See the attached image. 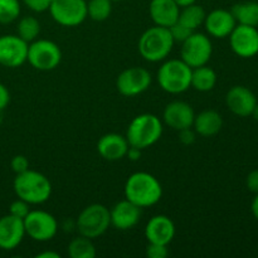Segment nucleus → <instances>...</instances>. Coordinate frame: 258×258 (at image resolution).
<instances>
[{
    "label": "nucleus",
    "mask_w": 258,
    "mask_h": 258,
    "mask_svg": "<svg viewBox=\"0 0 258 258\" xmlns=\"http://www.w3.org/2000/svg\"><path fill=\"white\" fill-rule=\"evenodd\" d=\"M163 196V188L158 179L145 171H138L128 176L125 184V197L140 208L155 206Z\"/></svg>",
    "instance_id": "obj_1"
},
{
    "label": "nucleus",
    "mask_w": 258,
    "mask_h": 258,
    "mask_svg": "<svg viewBox=\"0 0 258 258\" xmlns=\"http://www.w3.org/2000/svg\"><path fill=\"white\" fill-rule=\"evenodd\" d=\"M13 188L18 198L23 199L30 206L45 203L52 194V184L49 179L44 174L30 169L22 174H17Z\"/></svg>",
    "instance_id": "obj_2"
},
{
    "label": "nucleus",
    "mask_w": 258,
    "mask_h": 258,
    "mask_svg": "<svg viewBox=\"0 0 258 258\" xmlns=\"http://www.w3.org/2000/svg\"><path fill=\"white\" fill-rule=\"evenodd\" d=\"M163 135V122L153 113H141L136 116L126 131L128 145L144 150L158 143Z\"/></svg>",
    "instance_id": "obj_3"
},
{
    "label": "nucleus",
    "mask_w": 258,
    "mask_h": 258,
    "mask_svg": "<svg viewBox=\"0 0 258 258\" xmlns=\"http://www.w3.org/2000/svg\"><path fill=\"white\" fill-rule=\"evenodd\" d=\"M174 47V39L169 28L151 27L141 34L139 39V53L148 62H160L166 59Z\"/></svg>",
    "instance_id": "obj_4"
},
{
    "label": "nucleus",
    "mask_w": 258,
    "mask_h": 258,
    "mask_svg": "<svg viewBox=\"0 0 258 258\" xmlns=\"http://www.w3.org/2000/svg\"><path fill=\"white\" fill-rule=\"evenodd\" d=\"M191 71L181 59H169L158 71V82L161 90L171 95L185 92L190 87Z\"/></svg>",
    "instance_id": "obj_5"
},
{
    "label": "nucleus",
    "mask_w": 258,
    "mask_h": 258,
    "mask_svg": "<svg viewBox=\"0 0 258 258\" xmlns=\"http://www.w3.org/2000/svg\"><path fill=\"white\" fill-rule=\"evenodd\" d=\"M110 226V211L107 207L98 203L86 207L81 212L77 222H76V228H77L80 236L87 237L90 239H95L102 236Z\"/></svg>",
    "instance_id": "obj_6"
},
{
    "label": "nucleus",
    "mask_w": 258,
    "mask_h": 258,
    "mask_svg": "<svg viewBox=\"0 0 258 258\" xmlns=\"http://www.w3.org/2000/svg\"><path fill=\"white\" fill-rule=\"evenodd\" d=\"M27 60L38 71H53L62 60V50L57 43L48 39L33 40L28 45Z\"/></svg>",
    "instance_id": "obj_7"
},
{
    "label": "nucleus",
    "mask_w": 258,
    "mask_h": 258,
    "mask_svg": "<svg viewBox=\"0 0 258 258\" xmlns=\"http://www.w3.org/2000/svg\"><path fill=\"white\" fill-rule=\"evenodd\" d=\"M213 53V45L208 35L203 33H196L189 35L186 40L181 43L180 55L181 60L190 68L206 66L211 60Z\"/></svg>",
    "instance_id": "obj_8"
},
{
    "label": "nucleus",
    "mask_w": 258,
    "mask_h": 258,
    "mask_svg": "<svg viewBox=\"0 0 258 258\" xmlns=\"http://www.w3.org/2000/svg\"><path fill=\"white\" fill-rule=\"evenodd\" d=\"M49 13L62 27H77L87 18L86 0H52Z\"/></svg>",
    "instance_id": "obj_9"
},
{
    "label": "nucleus",
    "mask_w": 258,
    "mask_h": 258,
    "mask_svg": "<svg viewBox=\"0 0 258 258\" xmlns=\"http://www.w3.org/2000/svg\"><path fill=\"white\" fill-rule=\"evenodd\" d=\"M25 234L37 242H48L57 234V219L45 211H30L23 219Z\"/></svg>",
    "instance_id": "obj_10"
},
{
    "label": "nucleus",
    "mask_w": 258,
    "mask_h": 258,
    "mask_svg": "<svg viewBox=\"0 0 258 258\" xmlns=\"http://www.w3.org/2000/svg\"><path fill=\"white\" fill-rule=\"evenodd\" d=\"M151 85V73L143 67H130L122 71L116 81L118 92L125 97H135L145 92Z\"/></svg>",
    "instance_id": "obj_11"
},
{
    "label": "nucleus",
    "mask_w": 258,
    "mask_h": 258,
    "mask_svg": "<svg viewBox=\"0 0 258 258\" xmlns=\"http://www.w3.org/2000/svg\"><path fill=\"white\" fill-rule=\"evenodd\" d=\"M229 44L234 54L241 58H252L258 54L257 27L237 24L229 34Z\"/></svg>",
    "instance_id": "obj_12"
},
{
    "label": "nucleus",
    "mask_w": 258,
    "mask_h": 258,
    "mask_svg": "<svg viewBox=\"0 0 258 258\" xmlns=\"http://www.w3.org/2000/svg\"><path fill=\"white\" fill-rule=\"evenodd\" d=\"M28 45L18 35L7 34L0 37V64L8 68H18L27 62Z\"/></svg>",
    "instance_id": "obj_13"
},
{
    "label": "nucleus",
    "mask_w": 258,
    "mask_h": 258,
    "mask_svg": "<svg viewBox=\"0 0 258 258\" xmlns=\"http://www.w3.org/2000/svg\"><path fill=\"white\" fill-rule=\"evenodd\" d=\"M257 102L256 95L244 86H233L226 95L227 107L239 117L252 116Z\"/></svg>",
    "instance_id": "obj_14"
},
{
    "label": "nucleus",
    "mask_w": 258,
    "mask_h": 258,
    "mask_svg": "<svg viewBox=\"0 0 258 258\" xmlns=\"http://www.w3.org/2000/svg\"><path fill=\"white\" fill-rule=\"evenodd\" d=\"M194 117L196 112L193 107L184 101H173L168 103L163 112L164 122L176 131L193 127Z\"/></svg>",
    "instance_id": "obj_15"
},
{
    "label": "nucleus",
    "mask_w": 258,
    "mask_h": 258,
    "mask_svg": "<svg viewBox=\"0 0 258 258\" xmlns=\"http://www.w3.org/2000/svg\"><path fill=\"white\" fill-rule=\"evenodd\" d=\"M25 236L24 222L12 214L0 218V249L12 251L22 243Z\"/></svg>",
    "instance_id": "obj_16"
},
{
    "label": "nucleus",
    "mask_w": 258,
    "mask_h": 258,
    "mask_svg": "<svg viewBox=\"0 0 258 258\" xmlns=\"http://www.w3.org/2000/svg\"><path fill=\"white\" fill-rule=\"evenodd\" d=\"M237 25L236 19L231 10L214 9L209 14L206 15L204 19V28L211 37L223 39L229 37L232 30Z\"/></svg>",
    "instance_id": "obj_17"
},
{
    "label": "nucleus",
    "mask_w": 258,
    "mask_h": 258,
    "mask_svg": "<svg viewBox=\"0 0 258 258\" xmlns=\"http://www.w3.org/2000/svg\"><path fill=\"white\" fill-rule=\"evenodd\" d=\"M145 237L149 243L168 246L175 237V224L168 216H154L146 224Z\"/></svg>",
    "instance_id": "obj_18"
},
{
    "label": "nucleus",
    "mask_w": 258,
    "mask_h": 258,
    "mask_svg": "<svg viewBox=\"0 0 258 258\" xmlns=\"http://www.w3.org/2000/svg\"><path fill=\"white\" fill-rule=\"evenodd\" d=\"M111 226L118 231H128L139 223L141 217V208L133 202L121 201L116 203L110 211Z\"/></svg>",
    "instance_id": "obj_19"
},
{
    "label": "nucleus",
    "mask_w": 258,
    "mask_h": 258,
    "mask_svg": "<svg viewBox=\"0 0 258 258\" xmlns=\"http://www.w3.org/2000/svg\"><path fill=\"white\" fill-rule=\"evenodd\" d=\"M128 143L126 136L120 134H106L98 140L97 151L105 160L117 161L126 156L128 149Z\"/></svg>",
    "instance_id": "obj_20"
},
{
    "label": "nucleus",
    "mask_w": 258,
    "mask_h": 258,
    "mask_svg": "<svg viewBox=\"0 0 258 258\" xmlns=\"http://www.w3.org/2000/svg\"><path fill=\"white\" fill-rule=\"evenodd\" d=\"M180 8L174 0H151L149 5V14L155 25L170 28L178 22Z\"/></svg>",
    "instance_id": "obj_21"
},
{
    "label": "nucleus",
    "mask_w": 258,
    "mask_h": 258,
    "mask_svg": "<svg viewBox=\"0 0 258 258\" xmlns=\"http://www.w3.org/2000/svg\"><path fill=\"white\" fill-rule=\"evenodd\" d=\"M194 131L203 138L217 135L223 127V118L216 110H204L196 115L193 122Z\"/></svg>",
    "instance_id": "obj_22"
},
{
    "label": "nucleus",
    "mask_w": 258,
    "mask_h": 258,
    "mask_svg": "<svg viewBox=\"0 0 258 258\" xmlns=\"http://www.w3.org/2000/svg\"><path fill=\"white\" fill-rule=\"evenodd\" d=\"M217 85V73L213 68L208 66L193 68L191 71L190 87L199 92H208L212 91Z\"/></svg>",
    "instance_id": "obj_23"
},
{
    "label": "nucleus",
    "mask_w": 258,
    "mask_h": 258,
    "mask_svg": "<svg viewBox=\"0 0 258 258\" xmlns=\"http://www.w3.org/2000/svg\"><path fill=\"white\" fill-rule=\"evenodd\" d=\"M231 13L233 14L237 24L257 27L258 25V3L242 2L232 7Z\"/></svg>",
    "instance_id": "obj_24"
},
{
    "label": "nucleus",
    "mask_w": 258,
    "mask_h": 258,
    "mask_svg": "<svg viewBox=\"0 0 258 258\" xmlns=\"http://www.w3.org/2000/svg\"><path fill=\"white\" fill-rule=\"evenodd\" d=\"M206 15L207 13L206 10H204V8L194 3V4L188 5V7L180 8L178 22L180 23V24L185 25L189 29L196 30L197 28H199L202 24H204Z\"/></svg>",
    "instance_id": "obj_25"
},
{
    "label": "nucleus",
    "mask_w": 258,
    "mask_h": 258,
    "mask_svg": "<svg viewBox=\"0 0 258 258\" xmlns=\"http://www.w3.org/2000/svg\"><path fill=\"white\" fill-rule=\"evenodd\" d=\"M96 253L97 252L92 239L87 237L78 236L68 244V254L71 258H95Z\"/></svg>",
    "instance_id": "obj_26"
},
{
    "label": "nucleus",
    "mask_w": 258,
    "mask_h": 258,
    "mask_svg": "<svg viewBox=\"0 0 258 258\" xmlns=\"http://www.w3.org/2000/svg\"><path fill=\"white\" fill-rule=\"evenodd\" d=\"M18 37L22 38L27 43H32L38 38L40 33V23L34 17H23L17 27Z\"/></svg>",
    "instance_id": "obj_27"
},
{
    "label": "nucleus",
    "mask_w": 258,
    "mask_h": 258,
    "mask_svg": "<svg viewBox=\"0 0 258 258\" xmlns=\"http://www.w3.org/2000/svg\"><path fill=\"white\" fill-rule=\"evenodd\" d=\"M87 2V17L95 22H103L108 19L112 12L111 0H86Z\"/></svg>",
    "instance_id": "obj_28"
},
{
    "label": "nucleus",
    "mask_w": 258,
    "mask_h": 258,
    "mask_svg": "<svg viewBox=\"0 0 258 258\" xmlns=\"http://www.w3.org/2000/svg\"><path fill=\"white\" fill-rule=\"evenodd\" d=\"M19 0H0V24H10L19 18Z\"/></svg>",
    "instance_id": "obj_29"
},
{
    "label": "nucleus",
    "mask_w": 258,
    "mask_h": 258,
    "mask_svg": "<svg viewBox=\"0 0 258 258\" xmlns=\"http://www.w3.org/2000/svg\"><path fill=\"white\" fill-rule=\"evenodd\" d=\"M169 30H170V34L171 37H173L174 43H183L184 40L188 39L189 35H191L194 33V30L189 29V28L180 24L179 22H176L175 24L171 25V27L169 28Z\"/></svg>",
    "instance_id": "obj_30"
},
{
    "label": "nucleus",
    "mask_w": 258,
    "mask_h": 258,
    "mask_svg": "<svg viewBox=\"0 0 258 258\" xmlns=\"http://www.w3.org/2000/svg\"><path fill=\"white\" fill-rule=\"evenodd\" d=\"M30 212V204L27 203L23 199L18 198L17 201L13 202L9 207V214L17 217V218L24 219Z\"/></svg>",
    "instance_id": "obj_31"
},
{
    "label": "nucleus",
    "mask_w": 258,
    "mask_h": 258,
    "mask_svg": "<svg viewBox=\"0 0 258 258\" xmlns=\"http://www.w3.org/2000/svg\"><path fill=\"white\" fill-rule=\"evenodd\" d=\"M169 254L168 246L158 243H149L146 247V256L149 258H165Z\"/></svg>",
    "instance_id": "obj_32"
},
{
    "label": "nucleus",
    "mask_w": 258,
    "mask_h": 258,
    "mask_svg": "<svg viewBox=\"0 0 258 258\" xmlns=\"http://www.w3.org/2000/svg\"><path fill=\"white\" fill-rule=\"evenodd\" d=\"M10 168L15 174H22L29 169V161L24 155H15L10 161Z\"/></svg>",
    "instance_id": "obj_33"
},
{
    "label": "nucleus",
    "mask_w": 258,
    "mask_h": 258,
    "mask_svg": "<svg viewBox=\"0 0 258 258\" xmlns=\"http://www.w3.org/2000/svg\"><path fill=\"white\" fill-rule=\"evenodd\" d=\"M23 3L33 12L43 13L49 10L52 0H23Z\"/></svg>",
    "instance_id": "obj_34"
},
{
    "label": "nucleus",
    "mask_w": 258,
    "mask_h": 258,
    "mask_svg": "<svg viewBox=\"0 0 258 258\" xmlns=\"http://www.w3.org/2000/svg\"><path fill=\"white\" fill-rule=\"evenodd\" d=\"M179 140H180L181 144L184 145H191L194 144L197 138V133L191 127L183 128V130H179Z\"/></svg>",
    "instance_id": "obj_35"
},
{
    "label": "nucleus",
    "mask_w": 258,
    "mask_h": 258,
    "mask_svg": "<svg viewBox=\"0 0 258 258\" xmlns=\"http://www.w3.org/2000/svg\"><path fill=\"white\" fill-rule=\"evenodd\" d=\"M246 184L249 191H252V193L254 194L258 193V169H256V170H252L251 173L247 175Z\"/></svg>",
    "instance_id": "obj_36"
},
{
    "label": "nucleus",
    "mask_w": 258,
    "mask_h": 258,
    "mask_svg": "<svg viewBox=\"0 0 258 258\" xmlns=\"http://www.w3.org/2000/svg\"><path fill=\"white\" fill-rule=\"evenodd\" d=\"M10 102V93L3 83H0V110L4 111Z\"/></svg>",
    "instance_id": "obj_37"
},
{
    "label": "nucleus",
    "mask_w": 258,
    "mask_h": 258,
    "mask_svg": "<svg viewBox=\"0 0 258 258\" xmlns=\"http://www.w3.org/2000/svg\"><path fill=\"white\" fill-rule=\"evenodd\" d=\"M141 151L140 149L135 148V146H128L127 149V153H126V156L130 159L131 161H138L139 159L141 158Z\"/></svg>",
    "instance_id": "obj_38"
},
{
    "label": "nucleus",
    "mask_w": 258,
    "mask_h": 258,
    "mask_svg": "<svg viewBox=\"0 0 258 258\" xmlns=\"http://www.w3.org/2000/svg\"><path fill=\"white\" fill-rule=\"evenodd\" d=\"M37 258H60V254L54 251H44L38 253Z\"/></svg>",
    "instance_id": "obj_39"
},
{
    "label": "nucleus",
    "mask_w": 258,
    "mask_h": 258,
    "mask_svg": "<svg viewBox=\"0 0 258 258\" xmlns=\"http://www.w3.org/2000/svg\"><path fill=\"white\" fill-rule=\"evenodd\" d=\"M251 211H252V214H253L254 218L258 221V193H256V197H254L253 201H252Z\"/></svg>",
    "instance_id": "obj_40"
},
{
    "label": "nucleus",
    "mask_w": 258,
    "mask_h": 258,
    "mask_svg": "<svg viewBox=\"0 0 258 258\" xmlns=\"http://www.w3.org/2000/svg\"><path fill=\"white\" fill-rule=\"evenodd\" d=\"M174 2L176 3V5H178L179 8H184V7H188V5L190 4H194L197 0H174Z\"/></svg>",
    "instance_id": "obj_41"
},
{
    "label": "nucleus",
    "mask_w": 258,
    "mask_h": 258,
    "mask_svg": "<svg viewBox=\"0 0 258 258\" xmlns=\"http://www.w3.org/2000/svg\"><path fill=\"white\" fill-rule=\"evenodd\" d=\"M252 116H253V117H254V120L258 121V102H257L256 107H254L253 112H252Z\"/></svg>",
    "instance_id": "obj_42"
},
{
    "label": "nucleus",
    "mask_w": 258,
    "mask_h": 258,
    "mask_svg": "<svg viewBox=\"0 0 258 258\" xmlns=\"http://www.w3.org/2000/svg\"><path fill=\"white\" fill-rule=\"evenodd\" d=\"M3 121H4V115H3V111L0 110V125L3 123Z\"/></svg>",
    "instance_id": "obj_43"
},
{
    "label": "nucleus",
    "mask_w": 258,
    "mask_h": 258,
    "mask_svg": "<svg viewBox=\"0 0 258 258\" xmlns=\"http://www.w3.org/2000/svg\"><path fill=\"white\" fill-rule=\"evenodd\" d=\"M111 2H121V0H111Z\"/></svg>",
    "instance_id": "obj_44"
}]
</instances>
